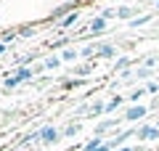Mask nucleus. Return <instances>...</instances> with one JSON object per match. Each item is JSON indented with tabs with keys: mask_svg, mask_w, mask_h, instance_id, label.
Listing matches in <instances>:
<instances>
[{
	"mask_svg": "<svg viewBox=\"0 0 159 151\" xmlns=\"http://www.w3.org/2000/svg\"><path fill=\"white\" fill-rule=\"evenodd\" d=\"M130 16H133L130 8H119V19H130Z\"/></svg>",
	"mask_w": 159,
	"mask_h": 151,
	"instance_id": "0eeeda50",
	"label": "nucleus"
},
{
	"mask_svg": "<svg viewBox=\"0 0 159 151\" xmlns=\"http://www.w3.org/2000/svg\"><path fill=\"white\" fill-rule=\"evenodd\" d=\"M103 27H106V21H103V19H93V24H90V29H93V32H101Z\"/></svg>",
	"mask_w": 159,
	"mask_h": 151,
	"instance_id": "423d86ee",
	"label": "nucleus"
},
{
	"mask_svg": "<svg viewBox=\"0 0 159 151\" xmlns=\"http://www.w3.org/2000/svg\"><path fill=\"white\" fill-rule=\"evenodd\" d=\"M29 77H32V69H19V74H16V77H11V80L6 82V88H16V85L21 82V80H29Z\"/></svg>",
	"mask_w": 159,
	"mask_h": 151,
	"instance_id": "f257e3e1",
	"label": "nucleus"
},
{
	"mask_svg": "<svg viewBox=\"0 0 159 151\" xmlns=\"http://www.w3.org/2000/svg\"><path fill=\"white\" fill-rule=\"evenodd\" d=\"M3 53H6V45H3V43H0V56H3Z\"/></svg>",
	"mask_w": 159,
	"mask_h": 151,
	"instance_id": "9d476101",
	"label": "nucleus"
},
{
	"mask_svg": "<svg viewBox=\"0 0 159 151\" xmlns=\"http://www.w3.org/2000/svg\"><path fill=\"white\" fill-rule=\"evenodd\" d=\"M40 138L45 140V143H56L58 140V130L56 127H43L40 130Z\"/></svg>",
	"mask_w": 159,
	"mask_h": 151,
	"instance_id": "f03ea898",
	"label": "nucleus"
},
{
	"mask_svg": "<svg viewBox=\"0 0 159 151\" xmlns=\"http://www.w3.org/2000/svg\"><path fill=\"white\" fill-rule=\"evenodd\" d=\"M138 138H141V140H154V138H159V127H141V130H138Z\"/></svg>",
	"mask_w": 159,
	"mask_h": 151,
	"instance_id": "7ed1b4c3",
	"label": "nucleus"
},
{
	"mask_svg": "<svg viewBox=\"0 0 159 151\" xmlns=\"http://www.w3.org/2000/svg\"><path fill=\"white\" fill-rule=\"evenodd\" d=\"M96 53H98V56H111V53H114V48H111V45H98V48H96Z\"/></svg>",
	"mask_w": 159,
	"mask_h": 151,
	"instance_id": "39448f33",
	"label": "nucleus"
},
{
	"mask_svg": "<svg viewBox=\"0 0 159 151\" xmlns=\"http://www.w3.org/2000/svg\"><path fill=\"white\" fill-rule=\"evenodd\" d=\"M122 151H133V149H122Z\"/></svg>",
	"mask_w": 159,
	"mask_h": 151,
	"instance_id": "9b49d317",
	"label": "nucleus"
},
{
	"mask_svg": "<svg viewBox=\"0 0 159 151\" xmlns=\"http://www.w3.org/2000/svg\"><path fill=\"white\" fill-rule=\"evenodd\" d=\"M74 21H77V13H69V16L64 19V27H69V24H74Z\"/></svg>",
	"mask_w": 159,
	"mask_h": 151,
	"instance_id": "6e6552de",
	"label": "nucleus"
},
{
	"mask_svg": "<svg viewBox=\"0 0 159 151\" xmlns=\"http://www.w3.org/2000/svg\"><path fill=\"white\" fill-rule=\"evenodd\" d=\"M74 56H77V53H74V50H64V61H72Z\"/></svg>",
	"mask_w": 159,
	"mask_h": 151,
	"instance_id": "1a4fd4ad",
	"label": "nucleus"
},
{
	"mask_svg": "<svg viewBox=\"0 0 159 151\" xmlns=\"http://www.w3.org/2000/svg\"><path fill=\"white\" fill-rule=\"evenodd\" d=\"M143 114H146V106H133L130 112L125 114V119H130V122H135V119H141Z\"/></svg>",
	"mask_w": 159,
	"mask_h": 151,
	"instance_id": "20e7f679",
	"label": "nucleus"
}]
</instances>
